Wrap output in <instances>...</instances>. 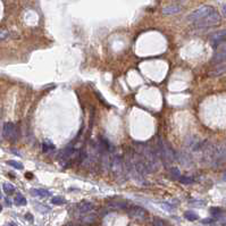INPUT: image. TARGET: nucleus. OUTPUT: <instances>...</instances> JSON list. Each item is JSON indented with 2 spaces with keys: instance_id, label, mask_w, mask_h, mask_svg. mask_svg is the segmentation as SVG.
<instances>
[{
  "instance_id": "nucleus-20",
  "label": "nucleus",
  "mask_w": 226,
  "mask_h": 226,
  "mask_svg": "<svg viewBox=\"0 0 226 226\" xmlns=\"http://www.w3.org/2000/svg\"><path fill=\"white\" fill-rule=\"evenodd\" d=\"M180 182L183 184H192L193 183V178L190 176H182L180 178Z\"/></svg>"
},
{
  "instance_id": "nucleus-24",
  "label": "nucleus",
  "mask_w": 226,
  "mask_h": 226,
  "mask_svg": "<svg viewBox=\"0 0 226 226\" xmlns=\"http://www.w3.org/2000/svg\"><path fill=\"white\" fill-rule=\"evenodd\" d=\"M25 218L30 219V222H32V220H33V217H32L31 214H26V215H25Z\"/></svg>"
},
{
  "instance_id": "nucleus-16",
  "label": "nucleus",
  "mask_w": 226,
  "mask_h": 226,
  "mask_svg": "<svg viewBox=\"0 0 226 226\" xmlns=\"http://www.w3.org/2000/svg\"><path fill=\"white\" fill-rule=\"evenodd\" d=\"M209 211H210V214H211L214 217H219V216L223 215V209L219 208V207H211Z\"/></svg>"
},
{
  "instance_id": "nucleus-7",
  "label": "nucleus",
  "mask_w": 226,
  "mask_h": 226,
  "mask_svg": "<svg viewBox=\"0 0 226 226\" xmlns=\"http://www.w3.org/2000/svg\"><path fill=\"white\" fill-rule=\"evenodd\" d=\"M2 135L5 139H16V127L13 123H5L2 128Z\"/></svg>"
},
{
  "instance_id": "nucleus-22",
  "label": "nucleus",
  "mask_w": 226,
  "mask_h": 226,
  "mask_svg": "<svg viewBox=\"0 0 226 226\" xmlns=\"http://www.w3.org/2000/svg\"><path fill=\"white\" fill-rule=\"evenodd\" d=\"M36 209H39V210H40V211H41V212H47V211H49V210H50V208H49V207H47V206L36 205Z\"/></svg>"
},
{
  "instance_id": "nucleus-2",
  "label": "nucleus",
  "mask_w": 226,
  "mask_h": 226,
  "mask_svg": "<svg viewBox=\"0 0 226 226\" xmlns=\"http://www.w3.org/2000/svg\"><path fill=\"white\" fill-rule=\"evenodd\" d=\"M220 15L217 13L216 10H214L211 14H209L207 17H205L201 21L195 23V27L197 28H206V27H210V26H215V25L219 24L220 23Z\"/></svg>"
},
{
  "instance_id": "nucleus-11",
  "label": "nucleus",
  "mask_w": 226,
  "mask_h": 226,
  "mask_svg": "<svg viewBox=\"0 0 226 226\" xmlns=\"http://www.w3.org/2000/svg\"><path fill=\"white\" fill-rule=\"evenodd\" d=\"M31 193H32V195H34V197H41V198L48 197V195H50L49 191L44 190V189H32Z\"/></svg>"
},
{
  "instance_id": "nucleus-5",
  "label": "nucleus",
  "mask_w": 226,
  "mask_h": 226,
  "mask_svg": "<svg viewBox=\"0 0 226 226\" xmlns=\"http://www.w3.org/2000/svg\"><path fill=\"white\" fill-rule=\"evenodd\" d=\"M110 168H111V172L115 175H122L123 174L124 164L119 156H114L113 157L111 161H110Z\"/></svg>"
},
{
  "instance_id": "nucleus-10",
  "label": "nucleus",
  "mask_w": 226,
  "mask_h": 226,
  "mask_svg": "<svg viewBox=\"0 0 226 226\" xmlns=\"http://www.w3.org/2000/svg\"><path fill=\"white\" fill-rule=\"evenodd\" d=\"M110 208L113 209H120V210H123V209H126L128 208V205H127V202L125 201H111L108 203Z\"/></svg>"
},
{
  "instance_id": "nucleus-9",
  "label": "nucleus",
  "mask_w": 226,
  "mask_h": 226,
  "mask_svg": "<svg viewBox=\"0 0 226 226\" xmlns=\"http://www.w3.org/2000/svg\"><path fill=\"white\" fill-rule=\"evenodd\" d=\"M181 10H182V8H181V6H178V5H170V6H166V7L163 9V14L164 15H175V14H178Z\"/></svg>"
},
{
  "instance_id": "nucleus-18",
  "label": "nucleus",
  "mask_w": 226,
  "mask_h": 226,
  "mask_svg": "<svg viewBox=\"0 0 226 226\" xmlns=\"http://www.w3.org/2000/svg\"><path fill=\"white\" fill-rule=\"evenodd\" d=\"M51 202H52L53 205H64L65 202H66V200H65V198L64 197H60V195H57V197H53L52 200H51Z\"/></svg>"
},
{
  "instance_id": "nucleus-32",
  "label": "nucleus",
  "mask_w": 226,
  "mask_h": 226,
  "mask_svg": "<svg viewBox=\"0 0 226 226\" xmlns=\"http://www.w3.org/2000/svg\"><path fill=\"white\" fill-rule=\"evenodd\" d=\"M181 1H185V0H181Z\"/></svg>"
},
{
  "instance_id": "nucleus-4",
  "label": "nucleus",
  "mask_w": 226,
  "mask_h": 226,
  "mask_svg": "<svg viewBox=\"0 0 226 226\" xmlns=\"http://www.w3.org/2000/svg\"><path fill=\"white\" fill-rule=\"evenodd\" d=\"M127 212H128V215L131 216V217H133L135 219H139V220H144L147 218V216H148V211L144 208L135 205L130 206L127 208Z\"/></svg>"
},
{
  "instance_id": "nucleus-30",
  "label": "nucleus",
  "mask_w": 226,
  "mask_h": 226,
  "mask_svg": "<svg viewBox=\"0 0 226 226\" xmlns=\"http://www.w3.org/2000/svg\"><path fill=\"white\" fill-rule=\"evenodd\" d=\"M1 210H2V206L0 205V211H1Z\"/></svg>"
},
{
  "instance_id": "nucleus-19",
  "label": "nucleus",
  "mask_w": 226,
  "mask_h": 226,
  "mask_svg": "<svg viewBox=\"0 0 226 226\" xmlns=\"http://www.w3.org/2000/svg\"><path fill=\"white\" fill-rule=\"evenodd\" d=\"M7 164L8 165H10V166H13L14 168H16V170H23V168H24L23 164L19 163V161H16V160H8Z\"/></svg>"
},
{
  "instance_id": "nucleus-8",
  "label": "nucleus",
  "mask_w": 226,
  "mask_h": 226,
  "mask_svg": "<svg viewBox=\"0 0 226 226\" xmlns=\"http://www.w3.org/2000/svg\"><path fill=\"white\" fill-rule=\"evenodd\" d=\"M93 208H94V206L89 201H81L77 205L78 211L82 212V214H88V212H90L91 210H93Z\"/></svg>"
},
{
  "instance_id": "nucleus-29",
  "label": "nucleus",
  "mask_w": 226,
  "mask_h": 226,
  "mask_svg": "<svg viewBox=\"0 0 226 226\" xmlns=\"http://www.w3.org/2000/svg\"><path fill=\"white\" fill-rule=\"evenodd\" d=\"M7 226H16V225H15L14 223H9V224H8Z\"/></svg>"
},
{
  "instance_id": "nucleus-17",
  "label": "nucleus",
  "mask_w": 226,
  "mask_h": 226,
  "mask_svg": "<svg viewBox=\"0 0 226 226\" xmlns=\"http://www.w3.org/2000/svg\"><path fill=\"white\" fill-rule=\"evenodd\" d=\"M170 175L174 180H180L181 178V172L177 167H172L170 168Z\"/></svg>"
},
{
  "instance_id": "nucleus-25",
  "label": "nucleus",
  "mask_w": 226,
  "mask_h": 226,
  "mask_svg": "<svg viewBox=\"0 0 226 226\" xmlns=\"http://www.w3.org/2000/svg\"><path fill=\"white\" fill-rule=\"evenodd\" d=\"M223 13H224V15L226 16V5H224V6H223Z\"/></svg>"
},
{
  "instance_id": "nucleus-3",
  "label": "nucleus",
  "mask_w": 226,
  "mask_h": 226,
  "mask_svg": "<svg viewBox=\"0 0 226 226\" xmlns=\"http://www.w3.org/2000/svg\"><path fill=\"white\" fill-rule=\"evenodd\" d=\"M209 41H210V44H211L212 48H218L220 44L226 41V28H223V30H219V31L212 33L210 38H209Z\"/></svg>"
},
{
  "instance_id": "nucleus-23",
  "label": "nucleus",
  "mask_w": 226,
  "mask_h": 226,
  "mask_svg": "<svg viewBox=\"0 0 226 226\" xmlns=\"http://www.w3.org/2000/svg\"><path fill=\"white\" fill-rule=\"evenodd\" d=\"M161 207H163L164 209H166V210H168V211H170V210H173V206L172 205H170V203H168V202H163V203H161Z\"/></svg>"
},
{
  "instance_id": "nucleus-6",
  "label": "nucleus",
  "mask_w": 226,
  "mask_h": 226,
  "mask_svg": "<svg viewBox=\"0 0 226 226\" xmlns=\"http://www.w3.org/2000/svg\"><path fill=\"white\" fill-rule=\"evenodd\" d=\"M224 61H226V43L219 46V49L216 51L211 59V63L214 64H220Z\"/></svg>"
},
{
  "instance_id": "nucleus-15",
  "label": "nucleus",
  "mask_w": 226,
  "mask_h": 226,
  "mask_svg": "<svg viewBox=\"0 0 226 226\" xmlns=\"http://www.w3.org/2000/svg\"><path fill=\"white\" fill-rule=\"evenodd\" d=\"M2 187H4V191H5V193L6 195H13L15 192V187L11 185V184H9V183H5L4 185H2Z\"/></svg>"
},
{
  "instance_id": "nucleus-31",
  "label": "nucleus",
  "mask_w": 226,
  "mask_h": 226,
  "mask_svg": "<svg viewBox=\"0 0 226 226\" xmlns=\"http://www.w3.org/2000/svg\"><path fill=\"white\" fill-rule=\"evenodd\" d=\"M0 198H1V193H0Z\"/></svg>"
},
{
  "instance_id": "nucleus-28",
  "label": "nucleus",
  "mask_w": 226,
  "mask_h": 226,
  "mask_svg": "<svg viewBox=\"0 0 226 226\" xmlns=\"http://www.w3.org/2000/svg\"><path fill=\"white\" fill-rule=\"evenodd\" d=\"M66 226H80V225H76V224H68V225Z\"/></svg>"
},
{
  "instance_id": "nucleus-13",
  "label": "nucleus",
  "mask_w": 226,
  "mask_h": 226,
  "mask_svg": "<svg viewBox=\"0 0 226 226\" xmlns=\"http://www.w3.org/2000/svg\"><path fill=\"white\" fill-rule=\"evenodd\" d=\"M184 217H185L187 220H190V222H195V220H197V219L199 218L198 214L195 211H191V210H187V211L184 212Z\"/></svg>"
},
{
  "instance_id": "nucleus-1",
  "label": "nucleus",
  "mask_w": 226,
  "mask_h": 226,
  "mask_svg": "<svg viewBox=\"0 0 226 226\" xmlns=\"http://www.w3.org/2000/svg\"><path fill=\"white\" fill-rule=\"evenodd\" d=\"M215 10V8L211 6H201V7L197 8L195 10H193L189 16H187V21L191 23H197V22L201 21L205 17H207L209 14H211L212 11Z\"/></svg>"
},
{
  "instance_id": "nucleus-26",
  "label": "nucleus",
  "mask_w": 226,
  "mask_h": 226,
  "mask_svg": "<svg viewBox=\"0 0 226 226\" xmlns=\"http://www.w3.org/2000/svg\"><path fill=\"white\" fill-rule=\"evenodd\" d=\"M25 176L27 177V178H32V174L31 173H26V175Z\"/></svg>"
},
{
  "instance_id": "nucleus-27",
  "label": "nucleus",
  "mask_w": 226,
  "mask_h": 226,
  "mask_svg": "<svg viewBox=\"0 0 226 226\" xmlns=\"http://www.w3.org/2000/svg\"><path fill=\"white\" fill-rule=\"evenodd\" d=\"M223 180H224V181H225V182H226V172H225V173H224V174H223Z\"/></svg>"
},
{
  "instance_id": "nucleus-14",
  "label": "nucleus",
  "mask_w": 226,
  "mask_h": 226,
  "mask_svg": "<svg viewBox=\"0 0 226 226\" xmlns=\"http://www.w3.org/2000/svg\"><path fill=\"white\" fill-rule=\"evenodd\" d=\"M14 202H15V205H17V206H25L26 203H27L26 199H25L21 193H18V195L15 197Z\"/></svg>"
},
{
  "instance_id": "nucleus-21",
  "label": "nucleus",
  "mask_w": 226,
  "mask_h": 226,
  "mask_svg": "<svg viewBox=\"0 0 226 226\" xmlns=\"http://www.w3.org/2000/svg\"><path fill=\"white\" fill-rule=\"evenodd\" d=\"M202 224H205V225H208V226H214L215 225V219L214 218H205L201 220Z\"/></svg>"
},
{
  "instance_id": "nucleus-12",
  "label": "nucleus",
  "mask_w": 226,
  "mask_h": 226,
  "mask_svg": "<svg viewBox=\"0 0 226 226\" xmlns=\"http://www.w3.org/2000/svg\"><path fill=\"white\" fill-rule=\"evenodd\" d=\"M42 150H43V152H49V151H51V150H53L55 149V144H53L52 142L50 141V140H44L43 141V143H42Z\"/></svg>"
}]
</instances>
